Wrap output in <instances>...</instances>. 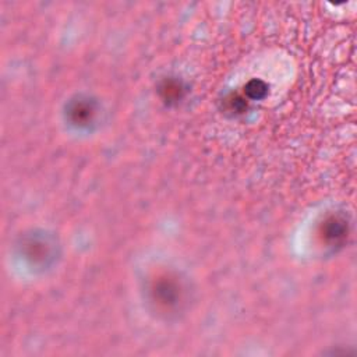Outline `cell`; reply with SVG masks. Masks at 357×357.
<instances>
[{"label": "cell", "mask_w": 357, "mask_h": 357, "mask_svg": "<svg viewBox=\"0 0 357 357\" xmlns=\"http://www.w3.org/2000/svg\"><path fill=\"white\" fill-rule=\"evenodd\" d=\"M321 234L326 247H343L349 237V222L346 216L342 213L329 215L321 226Z\"/></svg>", "instance_id": "277c9868"}, {"label": "cell", "mask_w": 357, "mask_h": 357, "mask_svg": "<svg viewBox=\"0 0 357 357\" xmlns=\"http://www.w3.org/2000/svg\"><path fill=\"white\" fill-rule=\"evenodd\" d=\"M225 100H226L227 110L231 112L233 114H241V113H244L247 110V100H245V98H243V96H240L237 93H231Z\"/></svg>", "instance_id": "52a82bcc"}, {"label": "cell", "mask_w": 357, "mask_h": 357, "mask_svg": "<svg viewBox=\"0 0 357 357\" xmlns=\"http://www.w3.org/2000/svg\"><path fill=\"white\" fill-rule=\"evenodd\" d=\"M269 86L266 82L258 78L250 79L244 86V95L250 100H262L268 96Z\"/></svg>", "instance_id": "8992f818"}, {"label": "cell", "mask_w": 357, "mask_h": 357, "mask_svg": "<svg viewBox=\"0 0 357 357\" xmlns=\"http://www.w3.org/2000/svg\"><path fill=\"white\" fill-rule=\"evenodd\" d=\"M148 300L152 308L166 317H176L188 304V287L176 273H160L148 284Z\"/></svg>", "instance_id": "6da1fadb"}, {"label": "cell", "mask_w": 357, "mask_h": 357, "mask_svg": "<svg viewBox=\"0 0 357 357\" xmlns=\"http://www.w3.org/2000/svg\"><path fill=\"white\" fill-rule=\"evenodd\" d=\"M158 95L160 100L167 105V106H174L180 103L185 93H187V86L185 84L174 77H166L158 84Z\"/></svg>", "instance_id": "5b68a950"}, {"label": "cell", "mask_w": 357, "mask_h": 357, "mask_svg": "<svg viewBox=\"0 0 357 357\" xmlns=\"http://www.w3.org/2000/svg\"><path fill=\"white\" fill-rule=\"evenodd\" d=\"M100 103L89 95H75L64 106V119L75 130L88 131L98 124Z\"/></svg>", "instance_id": "3957f363"}, {"label": "cell", "mask_w": 357, "mask_h": 357, "mask_svg": "<svg viewBox=\"0 0 357 357\" xmlns=\"http://www.w3.org/2000/svg\"><path fill=\"white\" fill-rule=\"evenodd\" d=\"M20 255L33 269H47L59 257L56 237L43 231L32 230L24 234L18 243Z\"/></svg>", "instance_id": "7a4b0ae2"}]
</instances>
